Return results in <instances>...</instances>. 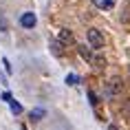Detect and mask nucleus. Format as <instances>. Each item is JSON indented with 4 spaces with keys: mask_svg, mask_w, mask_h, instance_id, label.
Returning <instances> with one entry per match:
<instances>
[{
    "mask_svg": "<svg viewBox=\"0 0 130 130\" xmlns=\"http://www.w3.org/2000/svg\"><path fill=\"white\" fill-rule=\"evenodd\" d=\"M123 90H126V82H123L121 77H112V79L106 82V95H108V97L121 95Z\"/></svg>",
    "mask_w": 130,
    "mask_h": 130,
    "instance_id": "f257e3e1",
    "label": "nucleus"
},
{
    "mask_svg": "<svg viewBox=\"0 0 130 130\" xmlns=\"http://www.w3.org/2000/svg\"><path fill=\"white\" fill-rule=\"evenodd\" d=\"M86 38H88V44H90V48H95V51L104 48V35L99 33L97 29H88V33H86Z\"/></svg>",
    "mask_w": 130,
    "mask_h": 130,
    "instance_id": "f03ea898",
    "label": "nucleus"
},
{
    "mask_svg": "<svg viewBox=\"0 0 130 130\" xmlns=\"http://www.w3.org/2000/svg\"><path fill=\"white\" fill-rule=\"evenodd\" d=\"M20 24H22L24 29H33V27H35V15L31 13V11H27V13L20 18Z\"/></svg>",
    "mask_w": 130,
    "mask_h": 130,
    "instance_id": "7ed1b4c3",
    "label": "nucleus"
},
{
    "mask_svg": "<svg viewBox=\"0 0 130 130\" xmlns=\"http://www.w3.org/2000/svg\"><path fill=\"white\" fill-rule=\"evenodd\" d=\"M60 42H64V44H73L75 38H73V33H71L69 29H60Z\"/></svg>",
    "mask_w": 130,
    "mask_h": 130,
    "instance_id": "20e7f679",
    "label": "nucleus"
},
{
    "mask_svg": "<svg viewBox=\"0 0 130 130\" xmlns=\"http://www.w3.org/2000/svg\"><path fill=\"white\" fill-rule=\"evenodd\" d=\"M93 2H95V7L104 9V11H106V9H112V7H115V0H93Z\"/></svg>",
    "mask_w": 130,
    "mask_h": 130,
    "instance_id": "39448f33",
    "label": "nucleus"
},
{
    "mask_svg": "<svg viewBox=\"0 0 130 130\" xmlns=\"http://www.w3.org/2000/svg\"><path fill=\"white\" fill-rule=\"evenodd\" d=\"M77 51L82 53L84 60H88V62H93V57H95V55H93V51H90L88 46H79V44H77Z\"/></svg>",
    "mask_w": 130,
    "mask_h": 130,
    "instance_id": "423d86ee",
    "label": "nucleus"
},
{
    "mask_svg": "<svg viewBox=\"0 0 130 130\" xmlns=\"http://www.w3.org/2000/svg\"><path fill=\"white\" fill-rule=\"evenodd\" d=\"M29 117H31L33 121H40L42 117H44V110H42V108H33V110H31V115H29Z\"/></svg>",
    "mask_w": 130,
    "mask_h": 130,
    "instance_id": "0eeeda50",
    "label": "nucleus"
},
{
    "mask_svg": "<svg viewBox=\"0 0 130 130\" xmlns=\"http://www.w3.org/2000/svg\"><path fill=\"white\" fill-rule=\"evenodd\" d=\"M66 84H69V86H75V84H79V77H77L75 73H69V75H66Z\"/></svg>",
    "mask_w": 130,
    "mask_h": 130,
    "instance_id": "6e6552de",
    "label": "nucleus"
},
{
    "mask_svg": "<svg viewBox=\"0 0 130 130\" xmlns=\"http://www.w3.org/2000/svg\"><path fill=\"white\" fill-rule=\"evenodd\" d=\"M90 64H93V66H97V69H104V66H106V60H104V57H93V62H90Z\"/></svg>",
    "mask_w": 130,
    "mask_h": 130,
    "instance_id": "1a4fd4ad",
    "label": "nucleus"
},
{
    "mask_svg": "<svg viewBox=\"0 0 130 130\" xmlns=\"http://www.w3.org/2000/svg\"><path fill=\"white\" fill-rule=\"evenodd\" d=\"M11 112H13V115H20V112H22V106L15 102V99L11 102Z\"/></svg>",
    "mask_w": 130,
    "mask_h": 130,
    "instance_id": "9d476101",
    "label": "nucleus"
},
{
    "mask_svg": "<svg viewBox=\"0 0 130 130\" xmlns=\"http://www.w3.org/2000/svg\"><path fill=\"white\" fill-rule=\"evenodd\" d=\"M121 112L126 117H130V99H126V102H123V106H121Z\"/></svg>",
    "mask_w": 130,
    "mask_h": 130,
    "instance_id": "9b49d317",
    "label": "nucleus"
},
{
    "mask_svg": "<svg viewBox=\"0 0 130 130\" xmlns=\"http://www.w3.org/2000/svg\"><path fill=\"white\" fill-rule=\"evenodd\" d=\"M2 102H7V104H11V102H13V95H11V93H9V90H7V93H2Z\"/></svg>",
    "mask_w": 130,
    "mask_h": 130,
    "instance_id": "f8f14e48",
    "label": "nucleus"
},
{
    "mask_svg": "<svg viewBox=\"0 0 130 130\" xmlns=\"http://www.w3.org/2000/svg\"><path fill=\"white\" fill-rule=\"evenodd\" d=\"M88 99H90V104H93V106H97V104H99V99H97V95L93 93V90L88 93Z\"/></svg>",
    "mask_w": 130,
    "mask_h": 130,
    "instance_id": "ddd939ff",
    "label": "nucleus"
},
{
    "mask_svg": "<svg viewBox=\"0 0 130 130\" xmlns=\"http://www.w3.org/2000/svg\"><path fill=\"white\" fill-rule=\"evenodd\" d=\"M7 27H9L7 20H5V18H0V31H7Z\"/></svg>",
    "mask_w": 130,
    "mask_h": 130,
    "instance_id": "4468645a",
    "label": "nucleus"
},
{
    "mask_svg": "<svg viewBox=\"0 0 130 130\" xmlns=\"http://www.w3.org/2000/svg\"><path fill=\"white\" fill-rule=\"evenodd\" d=\"M2 64H5V71H7V73H11V64H9V60H2Z\"/></svg>",
    "mask_w": 130,
    "mask_h": 130,
    "instance_id": "2eb2a0df",
    "label": "nucleus"
},
{
    "mask_svg": "<svg viewBox=\"0 0 130 130\" xmlns=\"http://www.w3.org/2000/svg\"><path fill=\"white\" fill-rule=\"evenodd\" d=\"M22 130H24V128H22Z\"/></svg>",
    "mask_w": 130,
    "mask_h": 130,
    "instance_id": "dca6fc26",
    "label": "nucleus"
}]
</instances>
